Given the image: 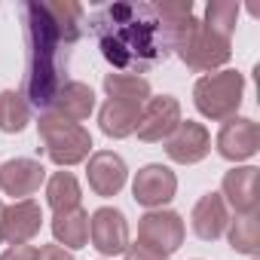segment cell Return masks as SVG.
<instances>
[{
  "label": "cell",
  "mask_w": 260,
  "mask_h": 260,
  "mask_svg": "<svg viewBox=\"0 0 260 260\" xmlns=\"http://www.w3.org/2000/svg\"><path fill=\"white\" fill-rule=\"evenodd\" d=\"M138 242L159 251L162 257L175 254L184 242V220L175 211H147L138 223Z\"/></svg>",
  "instance_id": "obj_6"
},
{
  "label": "cell",
  "mask_w": 260,
  "mask_h": 260,
  "mask_svg": "<svg viewBox=\"0 0 260 260\" xmlns=\"http://www.w3.org/2000/svg\"><path fill=\"white\" fill-rule=\"evenodd\" d=\"M43 226V211L34 199H19L4 208V239L10 245H28Z\"/></svg>",
  "instance_id": "obj_15"
},
{
  "label": "cell",
  "mask_w": 260,
  "mask_h": 260,
  "mask_svg": "<svg viewBox=\"0 0 260 260\" xmlns=\"http://www.w3.org/2000/svg\"><path fill=\"white\" fill-rule=\"evenodd\" d=\"M190 223H193V233L205 242H214L223 236L226 223H230V208L223 202L220 193H205L196 205H193V214H190Z\"/></svg>",
  "instance_id": "obj_16"
},
{
  "label": "cell",
  "mask_w": 260,
  "mask_h": 260,
  "mask_svg": "<svg viewBox=\"0 0 260 260\" xmlns=\"http://www.w3.org/2000/svg\"><path fill=\"white\" fill-rule=\"evenodd\" d=\"M37 135H40L43 153L55 166H77L92 150V138H89V132H86L80 122H68V119H58L52 113H43L40 116Z\"/></svg>",
  "instance_id": "obj_3"
},
{
  "label": "cell",
  "mask_w": 260,
  "mask_h": 260,
  "mask_svg": "<svg viewBox=\"0 0 260 260\" xmlns=\"http://www.w3.org/2000/svg\"><path fill=\"white\" fill-rule=\"evenodd\" d=\"M230 245L239 254H254L260 245V220L257 214H239L230 226Z\"/></svg>",
  "instance_id": "obj_23"
},
{
  "label": "cell",
  "mask_w": 260,
  "mask_h": 260,
  "mask_svg": "<svg viewBox=\"0 0 260 260\" xmlns=\"http://www.w3.org/2000/svg\"><path fill=\"white\" fill-rule=\"evenodd\" d=\"M83 199L80 184L71 172H55L46 181V202L52 205V211H64V208H77Z\"/></svg>",
  "instance_id": "obj_21"
},
{
  "label": "cell",
  "mask_w": 260,
  "mask_h": 260,
  "mask_svg": "<svg viewBox=\"0 0 260 260\" xmlns=\"http://www.w3.org/2000/svg\"><path fill=\"white\" fill-rule=\"evenodd\" d=\"M236 19H239V4H230V0H220V4H208L205 10V28L214 31L217 37L230 40L236 31Z\"/></svg>",
  "instance_id": "obj_24"
},
{
  "label": "cell",
  "mask_w": 260,
  "mask_h": 260,
  "mask_svg": "<svg viewBox=\"0 0 260 260\" xmlns=\"http://www.w3.org/2000/svg\"><path fill=\"white\" fill-rule=\"evenodd\" d=\"M242 89H245V77L239 71H220V74L202 77L193 89V98L199 113H205L208 119L226 122L236 116L242 104Z\"/></svg>",
  "instance_id": "obj_5"
},
{
  "label": "cell",
  "mask_w": 260,
  "mask_h": 260,
  "mask_svg": "<svg viewBox=\"0 0 260 260\" xmlns=\"http://www.w3.org/2000/svg\"><path fill=\"white\" fill-rule=\"evenodd\" d=\"M257 181H260V172L254 166H245V169H233L223 175V202L236 211V214H257Z\"/></svg>",
  "instance_id": "obj_14"
},
{
  "label": "cell",
  "mask_w": 260,
  "mask_h": 260,
  "mask_svg": "<svg viewBox=\"0 0 260 260\" xmlns=\"http://www.w3.org/2000/svg\"><path fill=\"white\" fill-rule=\"evenodd\" d=\"M178 190V178L172 169L166 166H144L138 175H135V184H132V193H135V202L144 205V208H162Z\"/></svg>",
  "instance_id": "obj_11"
},
{
  "label": "cell",
  "mask_w": 260,
  "mask_h": 260,
  "mask_svg": "<svg viewBox=\"0 0 260 260\" xmlns=\"http://www.w3.org/2000/svg\"><path fill=\"white\" fill-rule=\"evenodd\" d=\"M138 116H141V107L135 104H122V101H110L101 107L98 113V122H101V132L107 138H128L135 135V125H138Z\"/></svg>",
  "instance_id": "obj_19"
},
{
  "label": "cell",
  "mask_w": 260,
  "mask_h": 260,
  "mask_svg": "<svg viewBox=\"0 0 260 260\" xmlns=\"http://www.w3.org/2000/svg\"><path fill=\"white\" fill-rule=\"evenodd\" d=\"M125 260H169V257H162L159 251H153V248L135 242V245H128V248H125Z\"/></svg>",
  "instance_id": "obj_25"
},
{
  "label": "cell",
  "mask_w": 260,
  "mask_h": 260,
  "mask_svg": "<svg viewBox=\"0 0 260 260\" xmlns=\"http://www.w3.org/2000/svg\"><path fill=\"white\" fill-rule=\"evenodd\" d=\"M178 122H181V104L172 95H159V98H147V104L141 107L135 132L141 141L153 144V141H166Z\"/></svg>",
  "instance_id": "obj_8"
},
{
  "label": "cell",
  "mask_w": 260,
  "mask_h": 260,
  "mask_svg": "<svg viewBox=\"0 0 260 260\" xmlns=\"http://www.w3.org/2000/svg\"><path fill=\"white\" fill-rule=\"evenodd\" d=\"M193 19L187 4H107L89 16L101 55L119 74H144L175 52V40Z\"/></svg>",
  "instance_id": "obj_1"
},
{
  "label": "cell",
  "mask_w": 260,
  "mask_h": 260,
  "mask_svg": "<svg viewBox=\"0 0 260 260\" xmlns=\"http://www.w3.org/2000/svg\"><path fill=\"white\" fill-rule=\"evenodd\" d=\"M31 119V104L25 101L22 92L4 89L0 92V128L4 132H22Z\"/></svg>",
  "instance_id": "obj_22"
},
{
  "label": "cell",
  "mask_w": 260,
  "mask_h": 260,
  "mask_svg": "<svg viewBox=\"0 0 260 260\" xmlns=\"http://www.w3.org/2000/svg\"><path fill=\"white\" fill-rule=\"evenodd\" d=\"M46 181V169L37 162V159H10L0 166V190L7 196H19V199H28L40 190V184Z\"/></svg>",
  "instance_id": "obj_12"
},
{
  "label": "cell",
  "mask_w": 260,
  "mask_h": 260,
  "mask_svg": "<svg viewBox=\"0 0 260 260\" xmlns=\"http://www.w3.org/2000/svg\"><path fill=\"white\" fill-rule=\"evenodd\" d=\"M92 107H95V92L86 83L71 80V83H64L55 92V98L49 101L46 113H52L58 119H68V122H80V119H86L92 113Z\"/></svg>",
  "instance_id": "obj_17"
},
{
  "label": "cell",
  "mask_w": 260,
  "mask_h": 260,
  "mask_svg": "<svg viewBox=\"0 0 260 260\" xmlns=\"http://www.w3.org/2000/svg\"><path fill=\"white\" fill-rule=\"evenodd\" d=\"M104 92H107L110 101L144 107L147 98H150V83L144 77H135V74H107L104 77Z\"/></svg>",
  "instance_id": "obj_20"
},
{
  "label": "cell",
  "mask_w": 260,
  "mask_h": 260,
  "mask_svg": "<svg viewBox=\"0 0 260 260\" xmlns=\"http://www.w3.org/2000/svg\"><path fill=\"white\" fill-rule=\"evenodd\" d=\"M89 242L98 254L104 257H116L128 248V223H125V214L119 208H98L92 217H89Z\"/></svg>",
  "instance_id": "obj_7"
},
{
  "label": "cell",
  "mask_w": 260,
  "mask_h": 260,
  "mask_svg": "<svg viewBox=\"0 0 260 260\" xmlns=\"http://www.w3.org/2000/svg\"><path fill=\"white\" fill-rule=\"evenodd\" d=\"M25 40H28V71H25V98L34 107H49L55 92L68 83L64 68L74 40L52 22L46 4H25Z\"/></svg>",
  "instance_id": "obj_2"
},
{
  "label": "cell",
  "mask_w": 260,
  "mask_h": 260,
  "mask_svg": "<svg viewBox=\"0 0 260 260\" xmlns=\"http://www.w3.org/2000/svg\"><path fill=\"white\" fill-rule=\"evenodd\" d=\"M0 242H4V202H0Z\"/></svg>",
  "instance_id": "obj_28"
},
{
  "label": "cell",
  "mask_w": 260,
  "mask_h": 260,
  "mask_svg": "<svg viewBox=\"0 0 260 260\" xmlns=\"http://www.w3.org/2000/svg\"><path fill=\"white\" fill-rule=\"evenodd\" d=\"M175 52L181 55V61H184L190 71H199V74L226 64L230 55H233L230 40L217 37L214 31H208V28H205L202 22H196V19H190V22L184 25V31L178 34Z\"/></svg>",
  "instance_id": "obj_4"
},
{
  "label": "cell",
  "mask_w": 260,
  "mask_h": 260,
  "mask_svg": "<svg viewBox=\"0 0 260 260\" xmlns=\"http://www.w3.org/2000/svg\"><path fill=\"white\" fill-rule=\"evenodd\" d=\"M37 260H74V254L64 251L61 245H43L37 248Z\"/></svg>",
  "instance_id": "obj_27"
},
{
  "label": "cell",
  "mask_w": 260,
  "mask_h": 260,
  "mask_svg": "<svg viewBox=\"0 0 260 260\" xmlns=\"http://www.w3.org/2000/svg\"><path fill=\"white\" fill-rule=\"evenodd\" d=\"M52 233L61 242V248H86L89 245V214L77 205V208H64L55 211L52 217Z\"/></svg>",
  "instance_id": "obj_18"
},
{
  "label": "cell",
  "mask_w": 260,
  "mask_h": 260,
  "mask_svg": "<svg viewBox=\"0 0 260 260\" xmlns=\"http://www.w3.org/2000/svg\"><path fill=\"white\" fill-rule=\"evenodd\" d=\"M211 150V135L202 122H193V119H181L175 125V132L166 138V153L169 159L181 162V166H193V162H202Z\"/></svg>",
  "instance_id": "obj_9"
},
{
  "label": "cell",
  "mask_w": 260,
  "mask_h": 260,
  "mask_svg": "<svg viewBox=\"0 0 260 260\" xmlns=\"http://www.w3.org/2000/svg\"><path fill=\"white\" fill-rule=\"evenodd\" d=\"M0 260H37V248L34 245H13L10 251L0 254Z\"/></svg>",
  "instance_id": "obj_26"
},
{
  "label": "cell",
  "mask_w": 260,
  "mask_h": 260,
  "mask_svg": "<svg viewBox=\"0 0 260 260\" xmlns=\"http://www.w3.org/2000/svg\"><path fill=\"white\" fill-rule=\"evenodd\" d=\"M257 144H260V128L254 119H242V116H233L220 125L217 132V153L230 162H239V159H248L257 153Z\"/></svg>",
  "instance_id": "obj_10"
},
{
  "label": "cell",
  "mask_w": 260,
  "mask_h": 260,
  "mask_svg": "<svg viewBox=\"0 0 260 260\" xmlns=\"http://www.w3.org/2000/svg\"><path fill=\"white\" fill-rule=\"evenodd\" d=\"M86 175H89V187H92L98 196H116V193L125 187L128 169H125V162H122L119 153H113V150H98V153H92Z\"/></svg>",
  "instance_id": "obj_13"
}]
</instances>
